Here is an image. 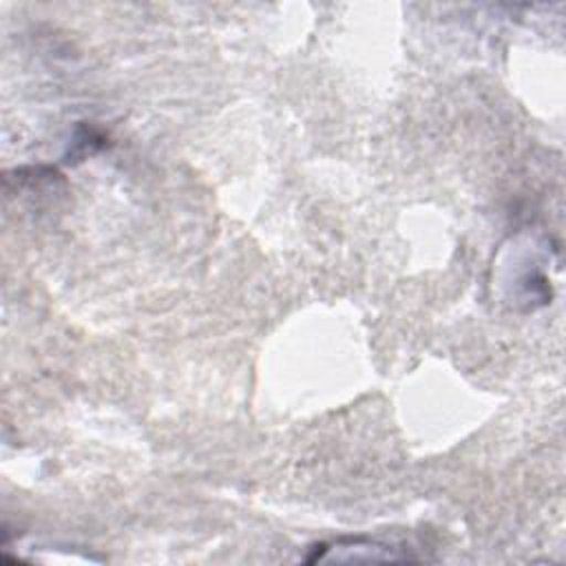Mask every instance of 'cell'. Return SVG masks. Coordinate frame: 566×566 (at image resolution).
<instances>
[{
    "label": "cell",
    "instance_id": "6da1fadb",
    "mask_svg": "<svg viewBox=\"0 0 566 566\" xmlns=\"http://www.w3.org/2000/svg\"><path fill=\"white\" fill-rule=\"evenodd\" d=\"M413 562L409 555L396 553V548L380 544L376 539L367 537H340L332 544L316 546L314 555L307 557V562Z\"/></svg>",
    "mask_w": 566,
    "mask_h": 566
}]
</instances>
